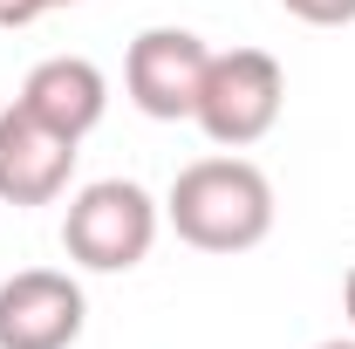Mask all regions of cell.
<instances>
[{"mask_svg": "<svg viewBox=\"0 0 355 349\" xmlns=\"http://www.w3.org/2000/svg\"><path fill=\"white\" fill-rule=\"evenodd\" d=\"M164 219L198 254H253L273 233V185L253 158H198L171 178Z\"/></svg>", "mask_w": 355, "mask_h": 349, "instance_id": "cell-1", "label": "cell"}, {"mask_svg": "<svg viewBox=\"0 0 355 349\" xmlns=\"http://www.w3.org/2000/svg\"><path fill=\"white\" fill-rule=\"evenodd\" d=\"M14 103L35 110L48 131H62V137L83 144V137L103 124V110H110V76H103L89 55H48V62L28 69V83H21Z\"/></svg>", "mask_w": 355, "mask_h": 349, "instance_id": "cell-7", "label": "cell"}, {"mask_svg": "<svg viewBox=\"0 0 355 349\" xmlns=\"http://www.w3.org/2000/svg\"><path fill=\"white\" fill-rule=\"evenodd\" d=\"M294 21H308V28H349L355 21V0H280Z\"/></svg>", "mask_w": 355, "mask_h": 349, "instance_id": "cell-8", "label": "cell"}, {"mask_svg": "<svg viewBox=\"0 0 355 349\" xmlns=\"http://www.w3.org/2000/svg\"><path fill=\"white\" fill-rule=\"evenodd\" d=\"M212 69V48L198 42L191 28H144L123 55V89L144 117L157 124H184L198 110V89Z\"/></svg>", "mask_w": 355, "mask_h": 349, "instance_id": "cell-4", "label": "cell"}, {"mask_svg": "<svg viewBox=\"0 0 355 349\" xmlns=\"http://www.w3.org/2000/svg\"><path fill=\"white\" fill-rule=\"evenodd\" d=\"M48 14V0H0V28H35Z\"/></svg>", "mask_w": 355, "mask_h": 349, "instance_id": "cell-9", "label": "cell"}, {"mask_svg": "<svg viewBox=\"0 0 355 349\" xmlns=\"http://www.w3.org/2000/svg\"><path fill=\"white\" fill-rule=\"evenodd\" d=\"M314 349H355V336H328V343H314Z\"/></svg>", "mask_w": 355, "mask_h": 349, "instance_id": "cell-11", "label": "cell"}, {"mask_svg": "<svg viewBox=\"0 0 355 349\" xmlns=\"http://www.w3.org/2000/svg\"><path fill=\"white\" fill-rule=\"evenodd\" d=\"M55 7H83V0H48V14H55Z\"/></svg>", "mask_w": 355, "mask_h": 349, "instance_id": "cell-12", "label": "cell"}, {"mask_svg": "<svg viewBox=\"0 0 355 349\" xmlns=\"http://www.w3.org/2000/svg\"><path fill=\"white\" fill-rule=\"evenodd\" d=\"M76 178V137L48 131L35 110H0V206H55Z\"/></svg>", "mask_w": 355, "mask_h": 349, "instance_id": "cell-6", "label": "cell"}, {"mask_svg": "<svg viewBox=\"0 0 355 349\" xmlns=\"http://www.w3.org/2000/svg\"><path fill=\"white\" fill-rule=\"evenodd\" d=\"M280 110H287V69L266 48H225L205 69L191 124L212 137L219 151H246V144H260L280 124Z\"/></svg>", "mask_w": 355, "mask_h": 349, "instance_id": "cell-3", "label": "cell"}, {"mask_svg": "<svg viewBox=\"0 0 355 349\" xmlns=\"http://www.w3.org/2000/svg\"><path fill=\"white\" fill-rule=\"evenodd\" d=\"M342 315H349V329H355V267H349V281H342Z\"/></svg>", "mask_w": 355, "mask_h": 349, "instance_id": "cell-10", "label": "cell"}, {"mask_svg": "<svg viewBox=\"0 0 355 349\" xmlns=\"http://www.w3.org/2000/svg\"><path fill=\"white\" fill-rule=\"evenodd\" d=\"M157 226H164V206L137 178H96L62 213V247L89 274H130V267L150 261Z\"/></svg>", "mask_w": 355, "mask_h": 349, "instance_id": "cell-2", "label": "cell"}, {"mask_svg": "<svg viewBox=\"0 0 355 349\" xmlns=\"http://www.w3.org/2000/svg\"><path fill=\"white\" fill-rule=\"evenodd\" d=\"M83 322V281L62 267H21L0 281V349H76Z\"/></svg>", "mask_w": 355, "mask_h": 349, "instance_id": "cell-5", "label": "cell"}]
</instances>
